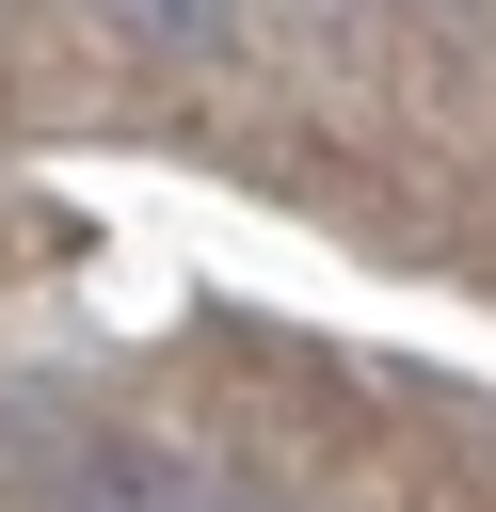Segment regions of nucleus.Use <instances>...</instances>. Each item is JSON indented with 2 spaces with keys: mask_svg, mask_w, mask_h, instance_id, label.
Listing matches in <instances>:
<instances>
[{
  "mask_svg": "<svg viewBox=\"0 0 496 512\" xmlns=\"http://www.w3.org/2000/svg\"><path fill=\"white\" fill-rule=\"evenodd\" d=\"M0 496L16 512H256L224 464L160 448V432H48V448H0Z\"/></svg>",
  "mask_w": 496,
  "mask_h": 512,
  "instance_id": "f257e3e1",
  "label": "nucleus"
},
{
  "mask_svg": "<svg viewBox=\"0 0 496 512\" xmlns=\"http://www.w3.org/2000/svg\"><path fill=\"white\" fill-rule=\"evenodd\" d=\"M112 32H144V48H176V64H224V48H240V0H112Z\"/></svg>",
  "mask_w": 496,
  "mask_h": 512,
  "instance_id": "f03ea898",
  "label": "nucleus"
}]
</instances>
